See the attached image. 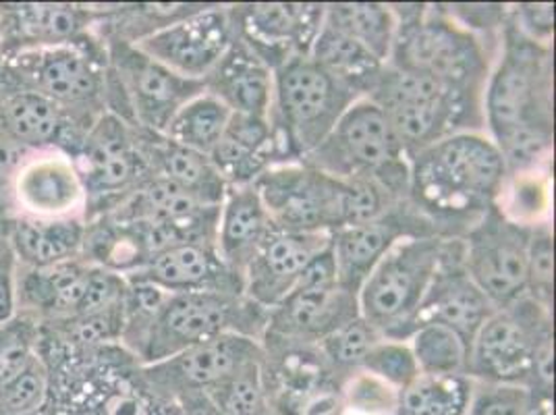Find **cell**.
<instances>
[{
  "label": "cell",
  "instance_id": "10",
  "mask_svg": "<svg viewBox=\"0 0 556 415\" xmlns=\"http://www.w3.org/2000/svg\"><path fill=\"white\" fill-rule=\"evenodd\" d=\"M106 56V113L118 116L131 127L164 134L170 118L189 100L204 92V81L189 79L164 67L129 42L111 38Z\"/></svg>",
  "mask_w": 556,
  "mask_h": 415
},
{
  "label": "cell",
  "instance_id": "21",
  "mask_svg": "<svg viewBox=\"0 0 556 415\" xmlns=\"http://www.w3.org/2000/svg\"><path fill=\"white\" fill-rule=\"evenodd\" d=\"M357 316V295L339 282L328 287L295 285L293 291L268 312L266 335L318 345L332 330Z\"/></svg>",
  "mask_w": 556,
  "mask_h": 415
},
{
  "label": "cell",
  "instance_id": "41",
  "mask_svg": "<svg viewBox=\"0 0 556 415\" xmlns=\"http://www.w3.org/2000/svg\"><path fill=\"white\" fill-rule=\"evenodd\" d=\"M25 193L31 198L34 206H42L40 210H63L75 202L79 187L73 171L54 164L38 166L29 177Z\"/></svg>",
  "mask_w": 556,
  "mask_h": 415
},
{
  "label": "cell",
  "instance_id": "32",
  "mask_svg": "<svg viewBox=\"0 0 556 415\" xmlns=\"http://www.w3.org/2000/svg\"><path fill=\"white\" fill-rule=\"evenodd\" d=\"M15 17L25 36L52 47L77 40L98 13L75 4H22L15 9Z\"/></svg>",
  "mask_w": 556,
  "mask_h": 415
},
{
  "label": "cell",
  "instance_id": "35",
  "mask_svg": "<svg viewBox=\"0 0 556 415\" xmlns=\"http://www.w3.org/2000/svg\"><path fill=\"white\" fill-rule=\"evenodd\" d=\"M380 339L382 337L371 328L370 324L366 323L362 316H357L351 323L332 330L316 347L320 349L330 368L339 372L343 378H348L349 374L362 368V362Z\"/></svg>",
  "mask_w": 556,
  "mask_h": 415
},
{
  "label": "cell",
  "instance_id": "48",
  "mask_svg": "<svg viewBox=\"0 0 556 415\" xmlns=\"http://www.w3.org/2000/svg\"><path fill=\"white\" fill-rule=\"evenodd\" d=\"M343 415H355V414H348V412H343Z\"/></svg>",
  "mask_w": 556,
  "mask_h": 415
},
{
  "label": "cell",
  "instance_id": "5",
  "mask_svg": "<svg viewBox=\"0 0 556 415\" xmlns=\"http://www.w3.org/2000/svg\"><path fill=\"white\" fill-rule=\"evenodd\" d=\"M368 100L387 115L407 159L448 136L484 131V96L446 88L389 63Z\"/></svg>",
  "mask_w": 556,
  "mask_h": 415
},
{
  "label": "cell",
  "instance_id": "15",
  "mask_svg": "<svg viewBox=\"0 0 556 415\" xmlns=\"http://www.w3.org/2000/svg\"><path fill=\"white\" fill-rule=\"evenodd\" d=\"M262 357V343L243 335H223L152 366H139V382L163 401L191 391H210L248 362Z\"/></svg>",
  "mask_w": 556,
  "mask_h": 415
},
{
  "label": "cell",
  "instance_id": "28",
  "mask_svg": "<svg viewBox=\"0 0 556 415\" xmlns=\"http://www.w3.org/2000/svg\"><path fill=\"white\" fill-rule=\"evenodd\" d=\"M325 25L368 48L382 63H389L396 36V17L384 2H328Z\"/></svg>",
  "mask_w": 556,
  "mask_h": 415
},
{
  "label": "cell",
  "instance_id": "3",
  "mask_svg": "<svg viewBox=\"0 0 556 415\" xmlns=\"http://www.w3.org/2000/svg\"><path fill=\"white\" fill-rule=\"evenodd\" d=\"M396 36L389 65L446 88L484 96L498 45L457 24L444 4H391Z\"/></svg>",
  "mask_w": 556,
  "mask_h": 415
},
{
  "label": "cell",
  "instance_id": "20",
  "mask_svg": "<svg viewBox=\"0 0 556 415\" xmlns=\"http://www.w3.org/2000/svg\"><path fill=\"white\" fill-rule=\"evenodd\" d=\"M330 243L325 232H293L273 229L243 273V293L264 310L285 300L314 255Z\"/></svg>",
  "mask_w": 556,
  "mask_h": 415
},
{
  "label": "cell",
  "instance_id": "40",
  "mask_svg": "<svg viewBox=\"0 0 556 415\" xmlns=\"http://www.w3.org/2000/svg\"><path fill=\"white\" fill-rule=\"evenodd\" d=\"M65 335L73 345L102 347L109 343H121L123 326H125V307L123 301L116 303L113 307L93 312L88 316H77V318H67L63 320Z\"/></svg>",
  "mask_w": 556,
  "mask_h": 415
},
{
  "label": "cell",
  "instance_id": "46",
  "mask_svg": "<svg viewBox=\"0 0 556 415\" xmlns=\"http://www.w3.org/2000/svg\"><path fill=\"white\" fill-rule=\"evenodd\" d=\"M173 403H177L181 415H229L206 391L186 392Z\"/></svg>",
  "mask_w": 556,
  "mask_h": 415
},
{
  "label": "cell",
  "instance_id": "24",
  "mask_svg": "<svg viewBox=\"0 0 556 415\" xmlns=\"http://www.w3.org/2000/svg\"><path fill=\"white\" fill-rule=\"evenodd\" d=\"M210 161L229 189L254 185L270 166L282 164L268 116L232 115Z\"/></svg>",
  "mask_w": 556,
  "mask_h": 415
},
{
  "label": "cell",
  "instance_id": "1",
  "mask_svg": "<svg viewBox=\"0 0 556 415\" xmlns=\"http://www.w3.org/2000/svg\"><path fill=\"white\" fill-rule=\"evenodd\" d=\"M553 47L530 40L510 15L484 88V131L507 177L535 173L553 154Z\"/></svg>",
  "mask_w": 556,
  "mask_h": 415
},
{
  "label": "cell",
  "instance_id": "4",
  "mask_svg": "<svg viewBox=\"0 0 556 415\" xmlns=\"http://www.w3.org/2000/svg\"><path fill=\"white\" fill-rule=\"evenodd\" d=\"M553 312L521 298L494 314L476 332L467 353L473 382L521 387L535 397L555 394Z\"/></svg>",
  "mask_w": 556,
  "mask_h": 415
},
{
  "label": "cell",
  "instance_id": "14",
  "mask_svg": "<svg viewBox=\"0 0 556 415\" xmlns=\"http://www.w3.org/2000/svg\"><path fill=\"white\" fill-rule=\"evenodd\" d=\"M326 2H241L231 7L235 36L273 73L295 56H309Z\"/></svg>",
  "mask_w": 556,
  "mask_h": 415
},
{
  "label": "cell",
  "instance_id": "25",
  "mask_svg": "<svg viewBox=\"0 0 556 415\" xmlns=\"http://www.w3.org/2000/svg\"><path fill=\"white\" fill-rule=\"evenodd\" d=\"M136 139L139 152L152 175H159L179 185L206 206L223 204L229 187L220 179L210 156L189 150L186 146H179L164 134H152L138 127Z\"/></svg>",
  "mask_w": 556,
  "mask_h": 415
},
{
  "label": "cell",
  "instance_id": "19",
  "mask_svg": "<svg viewBox=\"0 0 556 415\" xmlns=\"http://www.w3.org/2000/svg\"><path fill=\"white\" fill-rule=\"evenodd\" d=\"M109 56L98 59L75 45H52L20 56L17 75L59 104H93L104 96ZM104 102V100H102Z\"/></svg>",
  "mask_w": 556,
  "mask_h": 415
},
{
  "label": "cell",
  "instance_id": "18",
  "mask_svg": "<svg viewBox=\"0 0 556 415\" xmlns=\"http://www.w3.org/2000/svg\"><path fill=\"white\" fill-rule=\"evenodd\" d=\"M494 310L496 307L465 271L462 239H446L441 262L421 303L417 326L421 323L442 324L457 332L469 349L476 332Z\"/></svg>",
  "mask_w": 556,
  "mask_h": 415
},
{
  "label": "cell",
  "instance_id": "29",
  "mask_svg": "<svg viewBox=\"0 0 556 415\" xmlns=\"http://www.w3.org/2000/svg\"><path fill=\"white\" fill-rule=\"evenodd\" d=\"M84 232L77 221H20L11 232V248L34 268H48L79 254Z\"/></svg>",
  "mask_w": 556,
  "mask_h": 415
},
{
  "label": "cell",
  "instance_id": "11",
  "mask_svg": "<svg viewBox=\"0 0 556 415\" xmlns=\"http://www.w3.org/2000/svg\"><path fill=\"white\" fill-rule=\"evenodd\" d=\"M254 187L275 229L332 235L345 227L348 184L305 162L275 164Z\"/></svg>",
  "mask_w": 556,
  "mask_h": 415
},
{
  "label": "cell",
  "instance_id": "16",
  "mask_svg": "<svg viewBox=\"0 0 556 415\" xmlns=\"http://www.w3.org/2000/svg\"><path fill=\"white\" fill-rule=\"evenodd\" d=\"M235 38L231 7L206 2L204 9L143 38L141 52L184 77L204 81Z\"/></svg>",
  "mask_w": 556,
  "mask_h": 415
},
{
  "label": "cell",
  "instance_id": "34",
  "mask_svg": "<svg viewBox=\"0 0 556 415\" xmlns=\"http://www.w3.org/2000/svg\"><path fill=\"white\" fill-rule=\"evenodd\" d=\"M4 125L24 143L45 146L61 136V109L38 92H17L4 100Z\"/></svg>",
  "mask_w": 556,
  "mask_h": 415
},
{
  "label": "cell",
  "instance_id": "2",
  "mask_svg": "<svg viewBox=\"0 0 556 415\" xmlns=\"http://www.w3.org/2000/svg\"><path fill=\"white\" fill-rule=\"evenodd\" d=\"M507 168L486 131H462L409 156V204L442 239H462L501 202Z\"/></svg>",
  "mask_w": 556,
  "mask_h": 415
},
{
  "label": "cell",
  "instance_id": "47",
  "mask_svg": "<svg viewBox=\"0 0 556 415\" xmlns=\"http://www.w3.org/2000/svg\"><path fill=\"white\" fill-rule=\"evenodd\" d=\"M530 394V392H528ZM553 399H546V397H532L530 394V403H528V410L526 415H555L553 414Z\"/></svg>",
  "mask_w": 556,
  "mask_h": 415
},
{
  "label": "cell",
  "instance_id": "6",
  "mask_svg": "<svg viewBox=\"0 0 556 415\" xmlns=\"http://www.w3.org/2000/svg\"><path fill=\"white\" fill-rule=\"evenodd\" d=\"M302 162L339 181L376 179L399 200H409V159L382 109L368 98L355 100Z\"/></svg>",
  "mask_w": 556,
  "mask_h": 415
},
{
  "label": "cell",
  "instance_id": "44",
  "mask_svg": "<svg viewBox=\"0 0 556 415\" xmlns=\"http://www.w3.org/2000/svg\"><path fill=\"white\" fill-rule=\"evenodd\" d=\"M510 20L530 40L553 47L555 36V4L553 2H519L510 4Z\"/></svg>",
  "mask_w": 556,
  "mask_h": 415
},
{
  "label": "cell",
  "instance_id": "23",
  "mask_svg": "<svg viewBox=\"0 0 556 415\" xmlns=\"http://www.w3.org/2000/svg\"><path fill=\"white\" fill-rule=\"evenodd\" d=\"M275 73L237 36L204 79V92L220 100L232 115L268 116Z\"/></svg>",
  "mask_w": 556,
  "mask_h": 415
},
{
  "label": "cell",
  "instance_id": "13",
  "mask_svg": "<svg viewBox=\"0 0 556 415\" xmlns=\"http://www.w3.org/2000/svg\"><path fill=\"white\" fill-rule=\"evenodd\" d=\"M81 184L88 193L92 216L115 212L152 173L143 161L136 127L104 113L81 141Z\"/></svg>",
  "mask_w": 556,
  "mask_h": 415
},
{
  "label": "cell",
  "instance_id": "38",
  "mask_svg": "<svg viewBox=\"0 0 556 415\" xmlns=\"http://www.w3.org/2000/svg\"><path fill=\"white\" fill-rule=\"evenodd\" d=\"M343 405L348 414L394 415L399 391L368 372L357 369L343 382Z\"/></svg>",
  "mask_w": 556,
  "mask_h": 415
},
{
  "label": "cell",
  "instance_id": "37",
  "mask_svg": "<svg viewBox=\"0 0 556 415\" xmlns=\"http://www.w3.org/2000/svg\"><path fill=\"white\" fill-rule=\"evenodd\" d=\"M401 392L419 376L416 357L407 341L380 339L362 362V368Z\"/></svg>",
  "mask_w": 556,
  "mask_h": 415
},
{
  "label": "cell",
  "instance_id": "42",
  "mask_svg": "<svg viewBox=\"0 0 556 415\" xmlns=\"http://www.w3.org/2000/svg\"><path fill=\"white\" fill-rule=\"evenodd\" d=\"M34 335L25 323L0 324V389L34 362Z\"/></svg>",
  "mask_w": 556,
  "mask_h": 415
},
{
  "label": "cell",
  "instance_id": "39",
  "mask_svg": "<svg viewBox=\"0 0 556 415\" xmlns=\"http://www.w3.org/2000/svg\"><path fill=\"white\" fill-rule=\"evenodd\" d=\"M48 392L47 369L38 357L0 389V412L7 415H36Z\"/></svg>",
  "mask_w": 556,
  "mask_h": 415
},
{
  "label": "cell",
  "instance_id": "27",
  "mask_svg": "<svg viewBox=\"0 0 556 415\" xmlns=\"http://www.w3.org/2000/svg\"><path fill=\"white\" fill-rule=\"evenodd\" d=\"M309 59L357 100L370 96L387 65L368 48L326 25L309 50Z\"/></svg>",
  "mask_w": 556,
  "mask_h": 415
},
{
  "label": "cell",
  "instance_id": "30",
  "mask_svg": "<svg viewBox=\"0 0 556 415\" xmlns=\"http://www.w3.org/2000/svg\"><path fill=\"white\" fill-rule=\"evenodd\" d=\"M473 380L465 374L428 376L419 374L399 392L394 415H467Z\"/></svg>",
  "mask_w": 556,
  "mask_h": 415
},
{
  "label": "cell",
  "instance_id": "31",
  "mask_svg": "<svg viewBox=\"0 0 556 415\" xmlns=\"http://www.w3.org/2000/svg\"><path fill=\"white\" fill-rule=\"evenodd\" d=\"M232 113L214 96L202 92L170 118L164 136L179 146L210 156L216 143L225 136Z\"/></svg>",
  "mask_w": 556,
  "mask_h": 415
},
{
  "label": "cell",
  "instance_id": "45",
  "mask_svg": "<svg viewBox=\"0 0 556 415\" xmlns=\"http://www.w3.org/2000/svg\"><path fill=\"white\" fill-rule=\"evenodd\" d=\"M15 252L11 241L0 239V324L9 323L15 312Z\"/></svg>",
  "mask_w": 556,
  "mask_h": 415
},
{
  "label": "cell",
  "instance_id": "12",
  "mask_svg": "<svg viewBox=\"0 0 556 415\" xmlns=\"http://www.w3.org/2000/svg\"><path fill=\"white\" fill-rule=\"evenodd\" d=\"M530 235L532 225L496 204L462 237L465 271L496 310L526 298Z\"/></svg>",
  "mask_w": 556,
  "mask_h": 415
},
{
  "label": "cell",
  "instance_id": "8",
  "mask_svg": "<svg viewBox=\"0 0 556 415\" xmlns=\"http://www.w3.org/2000/svg\"><path fill=\"white\" fill-rule=\"evenodd\" d=\"M444 241L442 237L401 239L364 280L357 293L359 316L382 339L407 341L416 330Z\"/></svg>",
  "mask_w": 556,
  "mask_h": 415
},
{
  "label": "cell",
  "instance_id": "9",
  "mask_svg": "<svg viewBox=\"0 0 556 415\" xmlns=\"http://www.w3.org/2000/svg\"><path fill=\"white\" fill-rule=\"evenodd\" d=\"M266 328L268 310L243 293H170L139 351L138 366L159 364L223 335H243L262 343Z\"/></svg>",
  "mask_w": 556,
  "mask_h": 415
},
{
  "label": "cell",
  "instance_id": "33",
  "mask_svg": "<svg viewBox=\"0 0 556 415\" xmlns=\"http://www.w3.org/2000/svg\"><path fill=\"white\" fill-rule=\"evenodd\" d=\"M416 357L419 374L428 376H467V353L464 339L451 328L437 323H421L407 339Z\"/></svg>",
  "mask_w": 556,
  "mask_h": 415
},
{
  "label": "cell",
  "instance_id": "22",
  "mask_svg": "<svg viewBox=\"0 0 556 415\" xmlns=\"http://www.w3.org/2000/svg\"><path fill=\"white\" fill-rule=\"evenodd\" d=\"M125 278H141L168 293L214 291L243 293V278L223 262L216 243H181L148 260V264ZM245 295V293H243Z\"/></svg>",
  "mask_w": 556,
  "mask_h": 415
},
{
  "label": "cell",
  "instance_id": "36",
  "mask_svg": "<svg viewBox=\"0 0 556 415\" xmlns=\"http://www.w3.org/2000/svg\"><path fill=\"white\" fill-rule=\"evenodd\" d=\"M526 298L553 312L555 300V235L548 221L532 225L528 248Z\"/></svg>",
  "mask_w": 556,
  "mask_h": 415
},
{
  "label": "cell",
  "instance_id": "43",
  "mask_svg": "<svg viewBox=\"0 0 556 415\" xmlns=\"http://www.w3.org/2000/svg\"><path fill=\"white\" fill-rule=\"evenodd\" d=\"M530 394L521 387L473 382L467 415H526Z\"/></svg>",
  "mask_w": 556,
  "mask_h": 415
},
{
  "label": "cell",
  "instance_id": "7",
  "mask_svg": "<svg viewBox=\"0 0 556 415\" xmlns=\"http://www.w3.org/2000/svg\"><path fill=\"white\" fill-rule=\"evenodd\" d=\"M355 100L309 56H295L278 67L268 121L280 162H302Z\"/></svg>",
  "mask_w": 556,
  "mask_h": 415
},
{
  "label": "cell",
  "instance_id": "26",
  "mask_svg": "<svg viewBox=\"0 0 556 415\" xmlns=\"http://www.w3.org/2000/svg\"><path fill=\"white\" fill-rule=\"evenodd\" d=\"M273 229L275 225L254 185L232 187L220 204L216 232L218 254L232 273L243 278L248 264Z\"/></svg>",
  "mask_w": 556,
  "mask_h": 415
},
{
  "label": "cell",
  "instance_id": "17",
  "mask_svg": "<svg viewBox=\"0 0 556 415\" xmlns=\"http://www.w3.org/2000/svg\"><path fill=\"white\" fill-rule=\"evenodd\" d=\"M407 237H439L430 221L416 208L401 202L370 223L345 227L330 235V250L337 264L339 285L351 293H359L374 266Z\"/></svg>",
  "mask_w": 556,
  "mask_h": 415
}]
</instances>
